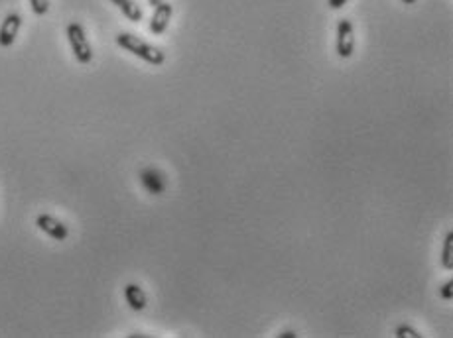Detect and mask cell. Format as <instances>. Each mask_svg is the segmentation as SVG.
<instances>
[{"mask_svg":"<svg viewBox=\"0 0 453 338\" xmlns=\"http://www.w3.org/2000/svg\"><path fill=\"white\" fill-rule=\"evenodd\" d=\"M117 43H119L123 50L130 52L132 55H137L138 59H142V61L150 63V65H154V67H160V65H164V61H165L164 52H162L160 47L150 45V43H146L144 40L137 38L134 34L121 32V34L117 36Z\"/></svg>","mask_w":453,"mask_h":338,"instance_id":"6da1fadb","label":"cell"},{"mask_svg":"<svg viewBox=\"0 0 453 338\" xmlns=\"http://www.w3.org/2000/svg\"><path fill=\"white\" fill-rule=\"evenodd\" d=\"M66 34H68V41L69 45H71V52L75 55V59H77L81 65L91 63V61H93V47H91V43L87 40V34H85L81 24L71 22L68 30H66Z\"/></svg>","mask_w":453,"mask_h":338,"instance_id":"7a4b0ae2","label":"cell"},{"mask_svg":"<svg viewBox=\"0 0 453 338\" xmlns=\"http://www.w3.org/2000/svg\"><path fill=\"white\" fill-rule=\"evenodd\" d=\"M335 52L341 59H349L355 52V28L351 20H339L337 24V43H335Z\"/></svg>","mask_w":453,"mask_h":338,"instance_id":"3957f363","label":"cell"},{"mask_svg":"<svg viewBox=\"0 0 453 338\" xmlns=\"http://www.w3.org/2000/svg\"><path fill=\"white\" fill-rule=\"evenodd\" d=\"M172 14H174V6L170 2H160L158 6H154V14L150 18V34L152 36H162L168 26H170V20H172Z\"/></svg>","mask_w":453,"mask_h":338,"instance_id":"277c9868","label":"cell"},{"mask_svg":"<svg viewBox=\"0 0 453 338\" xmlns=\"http://www.w3.org/2000/svg\"><path fill=\"white\" fill-rule=\"evenodd\" d=\"M36 226H38L41 232H46L48 236H52L57 242L68 240L69 229L61 220H57V218L52 217V215H40V217L36 218Z\"/></svg>","mask_w":453,"mask_h":338,"instance_id":"5b68a950","label":"cell"},{"mask_svg":"<svg viewBox=\"0 0 453 338\" xmlns=\"http://www.w3.org/2000/svg\"><path fill=\"white\" fill-rule=\"evenodd\" d=\"M140 183L142 187L152 193V195H162L168 187V181H165V176L162 171L154 169V167H146L140 171Z\"/></svg>","mask_w":453,"mask_h":338,"instance_id":"8992f818","label":"cell"},{"mask_svg":"<svg viewBox=\"0 0 453 338\" xmlns=\"http://www.w3.org/2000/svg\"><path fill=\"white\" fill-rule=\"evenodd\" d=\"M20 26H22V16L16 12H10L4 20H2V26H0V45L2 47H10L14 41H16V36L20 32Z\"/></svg>","mask_w":453,"mask_h":338,"instance_id":"52a82bcc","label":"cell"},{"mask_svg":"<svg viewBox=\"0 0 453 338\" xmlns=\"http://www.w3.org/2000/svg\"><path fill=\"white\" fill-rule=\"evenodd\" d=\"M124 299H126L128 307L137 313L144 311V309H146V305H148V297H146L144 289H142V287L137 284L124 285Z\"/></svg>","mask_w":453,"mask_h":338,"instance_id":"ba28073f","label":"cell"},{"mask_svg":"<svg viewBox=\"0 0 453 338\" xmlns=\"http://www.w3.org/2000/svg\"><path fill=\"white\" fill-rule=\"evenodd\" d=\"M110 2H112L130 22H137L138 24V22L142 20V16H144L142 8L138 6L134 0H110Z\"/></svg>","mask_w":453,"mask_h":338,"instance_id":"9c48e42d","label":"cell"},{"mask_svg":"<svg viewBox=\"0 0 453 338\" xmlns=\"http://www.w3.org/2000/svg\"><path fill=\"white\" fill-rule=\"evenodd\" d=\"M441 268L453 271V230H450L443 238L441 246Z\"/></svg>","mask_w":453,"mask_h":338,"instance_id":"30bf717a","label":"cell"},{"mask_svg":"<svg viewBox=\"0 0 453 338\" xmlns=\"http://www.w3.org/2000/svg\"><path fill=\"white\" fill-rule=\"evenodd\" d=\"M394 337L396 338H420L422 335L410 325H400L396 326V330H394Z\"/></svg>","mask_w":453,"mask_h":338,"instance_id":"8fae6325","label":"cell"},{"mask_svg":"<svg viewBox=\"0 0 453 338\" xmlns=\"http://www.w3.org/2000/svg\"><path fill=\"white\" fill-rule=\"evenodd\" d=\"M30 6H32V12L36 16H43L50 10V0H30Z\"/></svg>","mask_w":453,"mask_h":338,"instance_id":"7c38bea8","label":"cell"},{"mask_svg":"<svg viewBox=\"0 0 453 338\" xmlns=\"http://www.w3.org/2000/svg\"><path fill=\"white\" fill-rule=\"evenodd\" d=\"M440 297L443 299V301H452L453 299V279H450V282H445V284L441 285Z\"/></svg>","mask_w":453,"mask_h":338,"instance_id":"4fadbf2b","label":"cell"},{"mask_svg":"<svg viewBox=\"0 0 453 338\" xmlns=\"http://www.w3.org/2000/svg\"><path fill=\"white\" fill-rule=\"evenodd\" d=\"M347 2H349V0H328V4H330L331 10H341Z\"/></svg>","mask_w":453,"mask_h":338,"instance_id":"5bb4252c","label":"cell"},{"mask_svg":"<svg viewBox=\"0 0 453 338\" xmlns=\"http://www.w3.org/2000/svg\"><path fill=\"white\" fill-rule=\"evenodd\" d=\"M298 335L294 332V330H284L282 335H278V338H296Z\"/></svg>","mask_w":453,"mask_h":338,"instance_id":"9a60e30c","label":"cell"},{"mask_svg":"<svg viewBox=\"0 0 453 338\" xmlns=\"http://www.w3.org/2000/svg\"><path fill=\"white\" fill-rule=\"evenodd\" d=\"M160 2H164V0H148V4H150V6H158Z\"/></svg>","mask_w":453,"mask_h":338,"instance_id":"2e32d148","label":"cell"},{"mask_svg":"<svg viewBox=\"0 0 453 338\" xmlns=\"http://www.w3.org/2000/svg\"><path fill=\"white\" fill-rule=\"evenodd\" d=\"M404 4H416V0H402Z\"/></svg>","mask_w":453,"mask_h":338,"instance_id":"e0dca14e","label":"cell"}]
</instances>
